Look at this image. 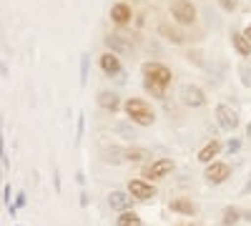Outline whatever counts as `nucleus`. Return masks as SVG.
Instances as JSON below:
<instances>
[{
    "instance_id": "1",
    "label": "nucleus",
    "mask_w": 251,
    "mask_h": 226,
    "mask_svg": "<svg viewBox=\"0 0 251 226\" xmlns=\"http://www.w3.org/2000/svg\"><path fill=\"white\" fill-rule=\"evenodd\" d=\"M171 80H174V73L163 63H143V83L153 96L161 98L166 93V88L171 86Z\"/></svg>"
},
{
    "instance_id": "2",
    "label": "nucleus",
    "mask_w": 251,
    "mask_h": 226,
    "mask_svg": "<svg viewBox=\"0 0 251 226\" xmlns=\"http://www.w3.org/2000/svg\"><path fill=\"white\" fill-rule=\"evenodd\" d=\"M123 108H126V113H128V118H131L133 123H138V126H151V123L156 121L153 108L146 103L143 98H128V100L123 103Z\"/></svg>"
},
{
    "instance_id": "3",
    "label": "nucleus",
    "mask_w": 251,
    "mask_h": 226,
    "mask_svg": "<svg viewBox=\"0 0 251 226\" xmlns=\"http://www.w3.org/2000/svg\"><path fill=\"white\" fill-rule=\"evenodd\" d=\"M171 15H174L176 23H181V25H191V23H196V8H194L191 0H174Z\"/></svg>"
},
{
    "instance_id": "4",
    "label": "nucleus",
    "mask_w": 251,
    "mask_h": 226,
    "mask_svg": "<svg viewBox=\"0 0 251 226\" xmlns=\"http://www.w3.org/2000/svg\"><path fill=\"white\" fill-rule=\"evenodd\" d=\"M174 169H176V163L171 158H158V161L151 163V166H146L143 176H146V181H161V178L169 176Z\"/></svg>"
},
{
    "instance_id": "5",
    "label": "nucleus",
    "mask_w": 251,
    "mask_h": 226,
    "mask_svg": "<svg viewBox=\"0 0 251 226\" xmlns=\"http://www.w3.org/2000/svg\"><path fill=\"white\" fill-rule=\"evenodd\" d=\"M216 121H219V126H221L224 131H236V126H239V113H236L231 106L219 103V106H216Z\"/></svg>"
},
{
    "instance_id": "6",
    "label": "nucleus",
    "mask_w": 251,
    "mask_h": 226,
    "mask_svg": "<svg viewBox=\"0 0 251 226\" xmlns=\"http://www.w3.org/2000/svg\"><path fill=\"white\" fill-rule=\"evenodd\" d=\"M106 46L111 48V53L133 55V43H131V38H126L123 33H108V35H106Z\"/></svg>"
},
{
    "instance_id": "7",
    "label": "nucleus",
    "mask_w": 251,
    "mask_h": 226,
    "mask_svg": "<svg viewBox=\"0 0 251 226\" xmlns=\"http://www.w3.org/2000/svg\"><path fill=\"white\" fill-rule=\"evenodd\" d=\"M128 194H131L136 201H149V199L156 196V189L151 186V181L133 178V181H128Z\"/></svg>"
},
{
    "instance_id": "8",
    "label": "nucleus",
    "mask_w": 251,
    "mask_h": 226,
    "mask_svg": "<svg viewBox=\"0 0 251 226\" xmlns=\"http://www.w3.org/2000/svg\"><path fill=\"white\" fill-rule=\"evenodd\" d=\"M228 176H231V166L224 161H214V163H208V169H206V181L208 183H224Z\"/></svg>"
},
{
    "instance_id": "9",
    "label": "nucleus",
    "mask_w": 251,
    "mask_h": 226,
    "mask_svg": "<svg viewBox=\"0 0 251 226\" xmlns=\"http://www.w3.org/2000/svg\"><path fill=\"white\" fill-rule=\"evenodd\" d=\"M181 100L188 108H201L206 103V93L199 86H183L181 88Z\"/></svg>"
},
{
    "instance_id": "10",
    "label": "nucleus",
    "mask_w": 251,
    "mask_h": 226,
    "mask_svg": "<svg viewBox=\"0 0 251 226\" xmlns=\"http://www.w3.org/2000/svg\"><path fill=\"white\" fill-rule=\"evenodd\" d=\"M169 209H171L174 214H181V216H196V214H199V206H196L191 199H174V201L169 203Z\"/></svg>"
},
{
    "instance_id": "11",
    "label": "nucleus",
    "mask_w": 251,
    "mask_h": 226,
    "mask_svg": "<svg viewBox=\"0 0 251 226\" xmlns=\"http://www.w3.org/2000/svg\"><path fill=\"white\" fill-rule=\"evenodd\" d=\"M131 194H126V191H111L108 194V206L113 211H128L131 209Z\"/></svg>"
},
{
    "instance_id": "12",
    "label": "nucleus",
    "mask_w": 251,
    "mask_h": 226,
    "mask_svg": "<svg viewBox=\"0 0 251 226\" xmlns=\"http://www.w3.org/2000/svg\"><path fill=\"white\" fill-rule=\"evenodd\" d=\"M131 18H133V10L131 5H126V3H116L111 8V20L116 25H128L131 23Z\"/></svg>"
},
{
    "instance_id": "13",
    "label": "nucleus",
    "mask_w": 251,
    "mask_h": 226,
    "mask_svg": "<svg viewBox=\"0 0 251 226\" xmlns=\"http://www.w3.org/2000/svg\"><path fill=\"white\" fill-rule=\"evenodd\" d=\"M98 106H100L103 111H108V113H116V111L121 108V98H118V93H113V91H100V93H98Z\"/></svg>"
},
{
    "instance_id": "14",
    "label": "nucleus",
    "mask_w": 251,
    "mask_h": 226,
    "mask_svg": "<svg viewBox=\"0 0 251 226\" xmlns=\"http://www.w3.org/2000/svg\"><path fill=\"white\" fill-rule=\"evenodd\" d=\"M219 153H221V141L214 138V141H208L206 146L196 153V158H199L201 163H214V158H216Z\"/></svg>"
},
{
    "instance_id": "15",
    "label": "nucleus",
    "mask_w": 251,
    "mask_h": 226,
    "mask_svg": "<svg viewBox=\"0 0 251 226\" xmlns=\"http://www.w3.org/2000/svg\"><path fill=\"white\" fill-rule=\"evenodd\" d=\"M100 71L106 75H118L121 73V60L116 53H103L100 55Z\"/></svg>"
},
{
    "instance_id": "16",
    "label": "nucleus",
    "mask_w": 251,
    "mask_h": 226,
    "mask_svg": "<svg viewBox=\"0 0 251 226\" xmlns=\"http://www.w3.org/2000/svg\"><path fill=\"white\" fill-rule=\"evenodd\" d=\"M231 43H234V48L241 58L251 55V40L246 38V33H231Z\"/></svg>"
},
{
    "instance_id": "17",
    "label": "nucleus",
    "mask_w": 251,
    "mask_h": 226,
    "mask_svg": "<svg viewBox=\"0 0 251 226\" xmlns=\"http://www.w3.org/2000/svg\"><path fill=\"white\" fill-rule=\"evenodd\" d=\"M158 30H161V35H163L166 40H171V43H183V33H181L178 28H171V25L161 23V25H158Z\"/></svg>"
},
{
    "instance_id": "18",
    "label": "nucleus",
    "mask_w": 251,
    "mask_h": 226,
    "mask_svg": "<svg viewBox=\"0 0 251 226\" xmlns=\"http://www.w3.org/2000/svg\"><path fill=\"white\" fill-rule=\"evenodd\" d=\"M116 226H143V224H141V216L128 209V211H121V214H118Z\"/></svg>"
},
{
    "instance_id": "19",
    "label": "nucleus",
    "mask_w": 251,
    "mask_h": 226,
    "mask_svg": "<svg viewBox=\"0 0 251 226\" xmlns=\"http://www.w3.org/2000/svg\"><path fill=\"white\" fill-rule=\"evenodd\" d=\"M239 219H241V214H239L234 206H226V209H224V224H226V226H236Z\"/></svg>"
},
{
    "instance_id": "20",
    "label": "nucleus",
    "mask_w": 251,
    "mask_h": 226,
    "mask_svg": "<svg viewBox=\"0 0 251 226\" xmlns=\"http://www.w3.org/2000/svg\"><path fill=\"white\" fill-rule=\"evenodd\" d=\"M88 63H91V55L83 53V55H80V86L88 83Z\"/></svg>"
},
{
    "instance_id": "21",
    "label": "nucleus",
    "mask_w": 251,
    "mask_h": 226,
    "mask_svg": "<svg viewBox=\"0 0 251 226\" xmlns=\"http://www.w3.org/2000/svg\"><path fill=\"white\" fill-rule=\"evenodd\" d=\"M103 158L111 161V163H121V161H126V151H121V149H108Z\"/></svg>"
},
{
    "instance_id": "22",
    "label": "nucleus",
    "mask_w": 251,
    "mask_h": 226,
    "mask_svg": "<svg viewBox=\"0 0 251 226\" xmlns=\"http://www.w3.org/2000/svg\"><path fill=\"white\" fill-rule=\"evenodd\" d=\"M239 73H241V83L249 88L251 86V68L249 66H239Z\"/></svg>"
},
{
    "instance_id": "23",
    "label": "nucleus",
    "mask_w": 251,
    "mask_h": 226,
    "mask_svg": "<svg viewBox=\"0 0 251 226\" xmlns=\"http://www.w3.org/2000/svg\"><path fill=\"white\" fill-rule=\"evenodd\" d=\"M146 156L143 149H133V151H126V161H141Z\"/></svg>"
},
{
    "instance_id": "24",
    "label": "nucleus",
    "mask_w": 251,
    "mask_h": 226,
    "mask_svg": "<svg viewBox=\"0 0 251 226\" xmlns=\"http://www.w3.org/2000/svg\"><path fill=\"white\" fill-rule=\"evenodd\" d=\"M219 5H221L226 13H234L236 5H239V0H219Z\"/></svg>"
},
{
    "instance_id": "25",
    "label": "nucleus",
    "mask_w": 251,
    "mask_h": 226,
    "mask_svg": "<svg viewBox=\"0 0 251 226\" xmlns=\"http://www.w3.org/2000/svg\"><path fill=\"white\" fill-rule=\"evenodd\" d=\"M83 128H86V118H83V113H80V116H78V133H75V143H80Z\"/></svg>"
},
{
    "instance_id": "26",
    "label": "nucleus",
    "mask_w": 251,
    "mask_h": 226,
    "mask_svg": "<svg viewBox=\"0 0 251 226\" xmlns=\"http://www.w3.org/2000/svg\"><path fill=\"white\" fill-rule=\"evenodd\" d=\"M228 151H239V141H236V138L228 141Z\"/></svg>"
},
{
    "instance_id": "27",
    "label": "nucleus",
    "mask_w": 251,
    "mask_h": 226,
    "mask_svg": "<svg viewBox=\"0 0 251 226\" xmlns=\"http://www.w3.org/2000/svg\"><path fill=\"white\" fill-rule=\"evenodd\" d=\"M15 206H25V196L23 194H18V203H15Z\"/></svg>"
},
{
    "instance_id": "28",
    "label": "nucleus",
    "mask_w": 251,
    "mask_h": 226,
    "mask_svg": "<svg viewBox=\"0 0 251 226\" xmlns=\"http://www.w3.org/2000/svg\"><path fill=\"white\" fill-rule=\"evenodd\" d=\"M5 203L10 206V186H5Z\"/></svg>"
},
{
    "instance_id": "29",
    "label": "nucleus",
    "mask_w": 251,
    "mask_h": 226,
    "mask_svg": "<svg viewBox=\"0 0 251 226\" xmlns=\"http://www.w3.org/2000/svg\"><path fill=\"white\" fill-rule=\"evenodd\" d=\"M244 194H251V178L246 181V186H244Z\"/></svg>"
},
{
    "instance_id": "30",
    "label": "nucleus",
    "mask_w": 251,
    "mask_h": 226,
    "mask_svg": "<svg viewBox=\"0 0 251 226\" xmlns=\"http://www.w3.org/2000/svg\"><path fill=\"white\" fill-rule=\"evenodd\" d=\"M244 33H246V38H249V40H251V23H249V28H246V30H244Z\"/></svg>"
},
{
    "instance_id": "31",
    "label": "nucleus",
    "mask_w": 251,
    "mask_h": 226,
    "mask_svg": "<svg viewBox=\"0 0 251 226\" xmlns=\"http://www.w3.org/2000/svg\"><path fill=\"white\" fill-rule=\"evenodd\" d=\"M244 216H246V221H251V209H249V211H246Z\"/></svg>"
},
{
    "instance_id": "32",
    "label": "nucleus",
    "mask_w": 251,
    "mask_h": 226,
    "mask_svg": "<svg viewBox=\"0 0 251 226\" xmlns=\"http://www.w3.org/2000/svg\"><path fill=\"white\" fill-rule=\"evenodd\" d=\"M246 131H249V136H251V123H249V128H246Z\"/></svg>"
},
{
    "instance_id": "33",
    "label": "nucleus",
    "mask_w": 251,
    "mask_h": 226,
    "mask_svg": "<svg viewBox=\"0 0 251 226\" xmlns=\"http://www.w3.org/2000/svg\"><path fill=\"white\" fill-rule=\"evenodd\" d=\"M176 226H191V224H176Z\"/></svg>"
}]
</instances>
